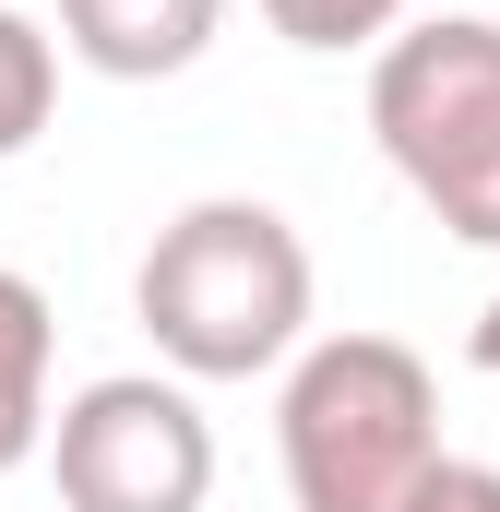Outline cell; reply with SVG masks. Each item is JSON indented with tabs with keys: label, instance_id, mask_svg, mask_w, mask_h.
<instances>
[{
	"label": "cell",
	"instance_id": "1",
	"mask_svg": "<svg viewBox=\"0 0 500 512\" xmlns=\"http://www.w3.org/2000/svg\"><path fill=\"white\" fill-rule=\"evenodd\" d=\"M310 239L250 203V191H215V203H179L155 227V251L131 274V310L155 334V358L179 382H262L310 346Z\"/></svg>",
	"mask_w": 500,
	"mask_h": 512
},
{
	"label": "cell",
	"instance_id": "2",
	"mask_svg": "<svg viewBox=\"0 0 500 512\" xmlns=\"http://www.w3.org/2000/svg\"><path fill=\"white\" fill-rule=\"evenodd\" d=\"M286 501L298 512H417L441 489V382L393 334H310L286 358Z\"/></svg>",
	"mask_w": 500,
	"mask_h": 512
},
{
	"label": "cell",
	"instance_id": "3",
	"mask_svg": "<svg viewBox=\"0 0 500 512\" xmlns=\"http://www.w3.org/2000/svg\"><path fill=\"white\" fill-rule=\"evenodd\" d=\"M370 131L393 179L465 239L500 251V24L489 12H429L370 60Z\"/></svg>",
	"mask_w": 500,
	"mask_h": 512
},
{
	"label": "cell",
	"instance_id": "4",
	"mask_svg": "<svg viewBox=\"0 0 500 512\" xmlns=\"http://www.w3.org/2000/svg\"><path fill=\"white\" fill-rule=\"evenodd\" d=\"M48 477H60V512H203L215 501V429H203L191 382L108 370L60 405Z\"/></svg>",
	"mask_w": 500,
	"mask_h": 512
},
{
	"label": "cell",
	"instance_id": "5",
	"mask_svg": "<svg viewBox=\"0 0 500 512\" xmlns=\"http://www.w3.org/2000/svg\"><path fill=\"white\" fill-rule=\"evenodd\" d=\"M227 0H60V48L108 84H167L215 48Z\"/></svg>",
	"mask_w": 500,
	"mask_h": 512
},
{
	"label": "cell",
	"instance_id": "6",
	"mask_svg": "<svg viewBox=\"0 0 500 512\" xmlns=\"http://www.w3.org/2000/svg\"><path fill=\"white\" fill-rule=\"evenodd\" d=\"M48 346H60L48 286L0 262V477H24V465L48 453V429H60V417H48Z\"/></svg>",
	"mask_w": 500,
	"mask_h": 512
},
{
	"label": "cell",
	"instance_id": "7",
	"mask_svg": "<svg viewBox=\"0 0 500 512\" xmlns=\"http://www.w3.org/2000/svg\"><path fill=\"white\" fill-rule=\"evenodd\" d=\"M48 108H60V36L0 0V167L48 131Z\"/></svg>",
	"mask_w": 500,
	"mask_h": 512
},
{
	"label": "cell",
	"instance_id": "8",
	"mask_svg": "<svg viewBox=\"0 0 500 512\" xmlns=\"http://www.w3.org/2000/svg\"><path fill=\"white\" fill-rule=\"evenodd\" d=\"M262 24L310 60H346V48H393L405 36V0H262Z\"/></svg>",
	"mask_w": 500,
	"mask_h": 512
},
{
	"label": "cell",
	"instance_id": "9",
	"mask_svg": "<svg viewBox=\"0 0 500 512\" xmlns=\"http://www.w3.org/2000/svg\"><path fill=\"white\" fill-rule=\"evenodd\" d=\"M417 512H500V465H441V489Z\"/></svg>",
	"mask_w": 500,
	"mask_h": 512
},
{
	"label": "cell",
	"instance_id": "10",
	"mask_svg": "<svg viewBox=\"0 0 500 512\" xmlns=\"http://www.w3.org/2000/svg\"><path fill=\"white\" fill-rule=\"evenodd\" d=\"M465 358H477V370H489V382H500V298H489V310H477V334H465Z\"/></svg>",
	"mask_w": 500,
	"mask_h": 512
}]
</instances>
